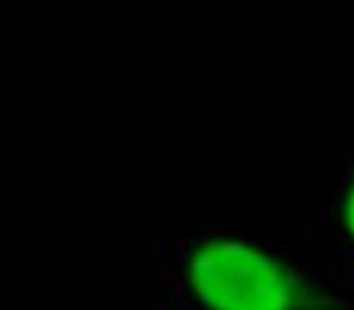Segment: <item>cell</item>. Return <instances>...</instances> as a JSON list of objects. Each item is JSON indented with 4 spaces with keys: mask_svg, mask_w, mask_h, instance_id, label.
Segmentation results:
<instances>
[{
    "mask_svg": "<svg viewBox=\"0 0 354 310\" xmlns=\"http://www.w3.org/2000/svg\"><path fill=\"white\" fill-rule=\"evenodd\" d=\"M323 241L337 282L354 293V157L323 214Z\"/></svg>",
    "mask_w": 354,
    "mask_h": 310,
    "instance_id": "cell-2",
    "label": "cell"
},
{
    "mask_svg": "<svg viewBox=\"0 0 354 310\" xmlns=\"http://www.w3.org/2000/svg\"><path fill=\"white\" fill-rule=\"evenodd\" d=\"M164 282L178 310H354L328 258L284 238L224 231L183 238Z\"/></svg>",
    "mask_w": 354,
    "mask_h": 310,
    "instance_id": "cell-1",
    "label": "cell"
}]
</instances>
